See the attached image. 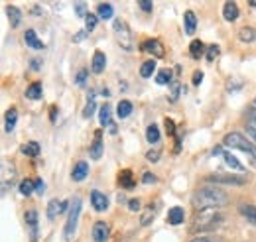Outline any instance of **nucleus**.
<instances>
[{
  "label": "nucleus",
  "instance_id": "obj_1",
  "mask_svg": "<svg viewBox=\"0 0 256 242\" xmlns=\"http://www.w3.org/2000/svg\"><path fill=\"white\" fill-rule=\"evenodd\" d=\"M228 195L224 193L221 187L217 185H205L195 189L192 195V205L197 211H205V209H219L228 203Z\"/></svg>",
  "mask_w": 256,
  "mask_h": 242
},
{
  "label": "nucleus",
  "instance_id": "obj_2",
  "mask_svg": "<svg viewBox=\"0 0 256 242\" xmlns=\"http://www.w3.org/2000/svg\"><path fill=\"white\" fill-rule=\"evenodd\" d=\"M223 222V214L217 209H205V211H197V214L193 216L192 222V232L199 234V232H209L215 230L219 224Z\"/></svg>",
  "mask_w": 256,
  "mask_h": 242
},
{
  "label": "nucleus",
  "instance_id": "obj_3",
  "mask_svg": "<svg viewBox=\"0 0 256 242\" xmlns=\"http://www.w3.org/2000/svg\"><path fill=\"white\" fill-rule=\"evenodd\" d=\"M223 144L226 148H230V150L244 152L246 158H248V162H250V166L256 168V146L250 142V138L242 136L240 132H228L223 138Z\"/></svg>",
  "mask_w": 256,
  "mask_h": 242
},
{
  "label": "nucleus",
  "instance_id": "obj_4",
  "mask_svg": "<svg viewBox=\"0 0 256 242\" xmlns=\"http://www.w3.org/2000/svg\"><path fill=\"white\" fill-rule=\"evenodd\" d=\"M209 185H232V187H242L246 185V178L240 174H211L205 178Z\"/></svg>",
  "mask_w": 256,
  "mask_h": 242
},
{
  "label": "nucleus",
  "instance_id": "obj_5",
  "mask_svg": "<svg viewBox=\"0 0 256 242\" xmlns=\"http://www.w3.org/2000/svg\"><path fill=\"white\" fill-rule=\"evenodd\" d=\"M112 30H114V36L118 40V46L126 52H132V32L128 28V24L122 20V18H114V24H112Z\"/></svg>",
  "mask_w": 256,
  "mask_h": 242
},
{
  "label": "nucleus",
  "instance_id": "obj_6",
  "mask_svg": "<svg viewBox=\"0 0 256 242\" xmlns=\"http://www.w3.org/2000/svg\"><path fill=\"white\" fill-rule=\"evenodd\" d=\"M79 214H81V197H73L71 207H69V214H67V220H65V240H71V236L75 234Z\"/></svg>",
  "mask_w": 256,
  "mask_h": 242
},
{
  "label": "nucleus",
  "instance_id": "obj_7",
  "mask_svg": "<svg viewBox=\"0 0 256 242\" xmlns=\"http://www.w3.org/2000/svg\"><path fill=\"white\" fill-rule=\"evenodd\" d=\"M142 50L148 52V54H152V58H156V60H162V58L166 56L164 44H162L160 40H146V42L142 44Z\"/></svg>",
  "mask_w": 256,
  "mask_h": 242
},
{
  "label": "nucleus",
  "instance_id": "obj_8",
  "mask_svg": "<svg viewBox=\"0 0 256 242\" xmlns=\"http://www.w3.org/2000/svg\"><path fill=\"white\" fill-rule=\"evenodd\" d=\"M91 205L98 212H104L108 209V197L100 191H91Z\"/></svg>",
  "mask_w": 256,
  "mask_h": 242
},
{
  "label": "nucleus",
  "instance_id": "obj_9",
  "mask_svg": "<svg viewBox=\"0 0 256 242\" xmlns=\"http://www.w3.org/2000/svg\"><path fill=\"white\" fill-rule=\"evenodd\" d=\"M67 209V201H62V199H52L48 203V218L54 220L56 216H60L62 212Z\"/></svg>",
  "mask_w": 256,
  "mask_h": 242
},
{
  "label": "nucleus",
  "instance_id": "obj_10",
  "mask_svg": "<svg viewBox=\"0 0 256 242\" xmlns=\"http://www.w3.org/2000/svg\"><path fill=\"white\" fill-rule=\"evenodd\" d=\"M93 240L106 242L108 240V224L104 220H96L93 224Z\"/></svg>",
  "mask_w": 256,
  "mask_h": 242
},
{
  "label": "nucleus",
  "instance_id": "obj_11",
  "mask_svg": "<svg viewBox=\"0 0 256 242\" xmlns=\"http://www.w3.org/2000/svg\"><path fill=\"white\" fill-rule=\"evenodd\" d=\"M87 176H89V164H87V162H77V164L73 166L71 180H73V182H83Z\"/></svg>",
  "mask_w": 256,
  "mask_h": 242
},
{
  "label": "nucleus",
  "instance_id": "obj_12",
  "mask_svg": "<svg viewBox=\"0 0 256 242\" xmlns=\"http://www.w3.org/2000/svg\"><path fill=\"white\" fill-rule=\"evenodd\" d=\"M118 185L122 187V189H132V187H136V180H134V174H132V170H122L120 174H118Z\"/></svg>",
  "mask_w": 256,
  "mask_h": 242
},
{
  "label": "nucleus",
  "instance_id": "obj_13",
  "mask_svg": "<svg viewBox=\"0 0 256 242\" xmlns=\"http://www.w3.org/2000/svg\"><path fill=\"white\" fill-rule=\"evenodd\" d=\"M89 154H91L93 160H100V156H102V132L100 130L95 132V140H93V144L89 148Z\"/></svg>",
  "mask_w": 256,
  "mask_h": 242
},
{
  "label": "nucleus",
  "instance_id": "obj_14",
  "mask_svg": "<svg viewBox=\"0 0 256 242\" xmlns=\"http://www.w3.org/2000/svg\"><path fill=\"white\" fill-rule=\"evenodd\" d=\"M186 220V211H184V207H172L170 211H168V222L170 224H182Z\"/></svg>",
  "mask_w": 256,
  "mask_h": 242
},
{
  "label": "nucleus",
  "instance_id": "obj_15",
  "mask_svg": "<svg viewBox=\"0 0 256 242\" xmlns=\"http://www.w3.org/2000/svg\"><path fill=\"white\" fill-rule=\"evenodd\" d=\"M238 14H240V10H238L236 2H224V6H223V18L226 20V22H234V20L238 18Z\"/></svg>",
  "mask_w": 256,
  "mask_h": 242
},
{
  "label": "nucleus",
  "instance_id": "obj_16",
  "mask_svg": "<svg viewBox=\"0 0 256 242\" xmlns=\"http://www.w3.org/2000/svg\"><path fill=\"white\" fill-rule=\"evenodd\" d=\"M104 67H106V56L100 52V50H96L95 54H93V65H91V69H93V73H102L104 71Z\"/></svg>",
  "mask_w": 256,
  "mask_h": 242
},
{
  "label": "nucleus",
  "instance_id": "obj_17",
  "mask_svg": "<svg viewBox=\"0 0 256 242\" xmlns=\"http://www.w3.org/2000/svg\"><path fill=\"white\" fill-rule=\"evenodd\" d=\"M96 16H98L100 20H110V18L114 16V8H112V4H108V2H100V4L96 6Z\"/></svg>",
  "mask_w": 256,
  "mask_h": 242
},
{
  "label": "nucleus",
  "instance_id": "obj_18",
  "mask_svg": "<svg viewBox=\"0 0 256 242\" xmlns=\"http://www.w3.org/2000/svg\"><path fill=\"white\" fill-rule=\"evenodd\" d=\"M6 14H8V20H10V28H18L20 22H22V12L16 6H6Z\"/></svg>",
  "mask_w": 256,
  "mask_h": 242
},
{
  "label": "nucleus",
  "instance_id": "obj_19",
  "mask_svg": "<svg viewBox=\"0 0 256 242\" xmlns=\"http://www.w3.org/2000/svg\"><path fill=\"white\" fill-rule=\"evenodd\" d=\"M16 122H18V110L16 108H8L6 110V116H4V128H6V132H12L14 126H16Z\"/></svg>",
  "mask_w": 256,
  "mask_h": 242
},
{
  "label": "nucleus",
  "instance_id": "obj_20",
  "mask_svg": "<svg viewBox=\"0 0 256 242\" xmlns=\"http://www.w3.org/2000/svg\"><path fill=\"white\" fill-rule=\"evenodd\" d=\"M184 28H186V34H190V36L197 28V18H195V12L193 10L186 12V16H184Z\"/></svg>",
  "mask_w": 256,
  "mask_h": 242
},
{
  "label": "nucleus",
  "instance_id": "obj_21",
  "mask_svg": "<svg viewBox=\"0 0 256 242\" xmlns=\"http://www.w3.org/2000/svg\"><path fill=\"white\" fill-rule=\"evenodd\" d=\"M24 42L32 48V50H44V44H42V40L36 36V32L34 30H26L24 34Z\"/></svg>",
  "mask_w": 256,
  "mask_h": 242
},
{
  "label": "nucleus",
  "instance_id": "obj_22",
  "mask_svg": "<svg viewBox=\"0 0 256 242\" xmlns=\"http://www.w3.org/2000/svg\"><path fill=\"white\" fill-rule=\"evenodd\" d=\"M238 40H240L242 44H252V42L256 40V30L254 28H250V26L240 28V30H238Z\"/></svg>",
  "mask_w": 256,
  "mask_h": 242
},
{
  "label": "nucleus",
  "instance_id": "obj_23",
  "mask_svg": "<svg viewBox=\"0 0 256 242\" xmlns=\"http://www.w3.org/2000/svg\"><path fill=\"white\" fill-rule=\"evenodd\" d=\"M238 212L246 218V220H250L252 224H256V207L254 205H248V203H242L240 207H238Z\"/></svg>",
  "mask_w": 256,
  "mask_h": 242
},
{
  "label": "nucleus",
  "instance_id": "obj_24",
  "mask_svg": "<svg viewBox=\"0 0 256 242\" xmlns=\"http://www.w3.org/2000/svg\"><path fill=\"white\" fill-rule=\"evenodd\" d=\"M42 94H44V91H42V83H40V81L32 83V85L26 89V98H30V100H40Z\"/></svg>",
  "mask_w": 256,
  "mask_h": 242
},
{
  "label": "nucleus",
  "instance_id": "obj_25",
  "mask_svg": "<svg viewBox=\"0 0 256 242\" xmlns=\"http://www.w3.org/2000/svg\"><path fill=\"white\" fill-rule=\"evenodd\" d=\"M203 52H205V44L201 40H193L192 44H190V56H192L193 60H199L203 56Z\"/></svg>",
  "mask_w": 256,
  "mask_h": 242
},
{
  "label": "nucleus",
  "instance_id": "obj_26",
  "mask_svg": "<svg viewBox=\"0 0 256 242\" xmlns=\"http://www.w3.org/2000/svg\"><path fill=\"white\" fill-rule=\"evenodd\" d=\"M154 71H156V60L144 61L142 67H140V75H142L144 79H150V77L154 75Z\"/></svg>",
  "mask_w": 256,
  "mask_h": 242
},
{
  "label": "nucleus",
  "instance_id": "obj_27",
  "mask_svg": "<svg viewBox=\"0 0 256 242\" xmlns=\"http://www.w3.org/2000/svg\"><path fill=\"white\" fill-rule=\"evenodd\" d=\"M95 108H96V102H95V92L91 91L89 96H87V106L83 108V118H91L95 114Z\"/></svg>",
  "mask_w": 256,
  "mask_h": 242
},
{
  "label": "nucleus",
  "instance_id": "obj_28",
  "mask_svg": "<svg viewBox=\"0 0 256 242\" xmlns=\"http://www.w3.org/2000/svg\"><path fill=\"white\" fill-rule=\"evenodd\" d=\"M22 156H28V158H36L40 154V144L38 142H26L22 148H20Z\"/></svg>",
  "mask_w": 256,
  "mask_h": 242
},
{
  "label": "nucleus",
  "instance_id": "obj_29",
  "mask_svg": "<svg viewBox=\"0 0 256 242\" xmlns=\"http://www.w3.org/2000/svg\"><path fill=\"white\" fill-rule=\"evenodd\" d=\"M116 114H118V118H126L132 114V102L130 100H120L118 104H116Z\"/></svg>",
  "mask_w": 256,
  "mask_h": 242
},
{
  "label": "nucleus",
  "instance_id": "obj_30",
  "mask_svg": "<svg viewBox=\"0 0 256 242\" xmlns=\"http://www.w3.org/2000/svg\"><path fill=\"white\" fill-rule=\"evenodd\" d=\"M223 160L228 168H232V170H236V172H242V170H244V168H242V164H240L232 154H228V152H224L223 154Z\"/></svg>",
  "mask_w": 256,
  "mask_h": 242
},
{
  "label": "nucleus",
  "instance_id": "obj_31",
  "mask_svg": "<svg viewBox=\"0 0 256 242\" xmlns=\"http://www.w3.org/2000/svg\"><path fill=\"white\" fill-rule=\"evenodd\" d=\"M146 140H148L150 144H156V142L160 140V128H158L156 124H150V126L146 128Z\"/></svg>",
  "mask_w": 256,
  "mask_h": 242
},
{
  "label": "nucleus",
  "instance_id": "obj_32",
  "mask_svg": "<svg viewBox=\"0 0 256 242\" xmlns=\"http://www.w3.org/2000/svg\"><path fill=\"white\" fill-rule=\"evenodd\" d=\"M24 216H26V224H28L30 230H32V236H36V234H38V212L28 211Z\"/></svg>",
  "mask_w": 256,
  "mask_h": 242
},
{
  "label": "nucleus",
  "instance_id": "obj_33",
  "mask_svg": "<svg viewBox=\"0 0 256 242\" xmlns=\"http://www.w3.org/2000/svg\"><path fill=\"white\" fill-rule=\"evenodd\" d=\"M98 118H100V124L102 126H110L112 120H110V106L108 104H102L100 110H98ZM112 128V126H110Z\"/></svg>",
  "mask_w": 256,
  "mask_h": 242
},
{
  "label": "nucleus",
  "instance_id": "obj_34",
  "mask_svg": "<svg viewBox=\"0 0 256 242\" xmlns=\"http://www.w3.org/2000/svg\"><path fill=\"white\" fill-rule=\"evenodd\" d=\"M32 191H36V182H32V180H24V182L20 183V193H22L24 197L32 195Z\"/></svg>",
  "mask_w": 256,
  "mask_h": 242
},
{
  "label": "nucleus",
  "instance_id": "obj_35",
  "mask_svg": "<svg viewBox=\"0 0 256 242\" xmlns=\"http://www.w3.org/2000/svg\"><path fill=\"white\" fill-rule=\"evenodd\" d=\"M170 81H172V71H170V69L158 71V77H156V83H158V85H168Z\"/></svg>",
  "mask_w": 256,
  "mask_h": 242
},
{
  "label": "nucleus",
  "instance_id": "obj_36",
  "mask_svg": "<svg viewBox=\"0 0 256 242\" xmlns=\"http://www.w3.org/2000/svg\"><path fill=\"white\" fill-rule=\"evenodd\" d=\"M96 22H98V16L96 14H87L85 18V24H87V32H93L96 28Z\"/></svg>",
  "mask_w": 256,
  "mask_h": 242
},
{
  "label": "nucleus",
  "instance_id": "obj_37",
  "mask_svg": "<svg viewBox=\"0 0 256 242\" xmlns=\"http://www.w3.org/2000/svg\"><path fill=\"white\" fill-rule=\"evenodd\" d=\"M138 6H140V10H142V12H146V14H150V12L154 10V4H152L150 0H140V2H138Z\"/></svg>",
  "mask_w": 256,
  "mask_h": 242
},
{
  "label": "nucleus",
  "instance_id": "obj_38",
  "mask_svg": "<svg viewBox=\"0 0 256 242\" xmlns=\"http://www.w3.org/2000/svg\"><path fill=\"white\" fill-rule=\"evenodd\" d=\"M166 132H168V136H176V122L172 120V118H166Z\"/></svg>",
  "mask_w": 256,
  "mask_h": 242
},
{
  "label": "nucleus",
  "instance_id": "obj_39",
  "mask_svg": "<svg viewBox=\"0 0 256 242\" xmlns=\"http://www.w3.org/2000/svg\"><path fill=\"white\" fill-rule=\"evenodd\" d=\"M190 242H221V238H217V236H195V238H192Z\"/></svg>",
  "mask_w": 256,
  "mask_h": 242
},
{
  "label": "nucleus",
  "instance_id": "obj_40",
  "mask_svg": "<svg viewBox=\"0 0 256 242\" xmlns=\"http://www.w3.org/2000/svg\"><path fill=\"white\" fill-rule=\"evenodd\" d=\"M217 56H219V48H217V46H211V48L207 50V61H213Z\"/></svg>",
  "mask_w": 256,
  "mask_h": 242
},
{
  "label": "nucleus",
  "instance_id": "obj_41",
  "mask_svg": "<svg viewBox=\"0 0 256 242\" xmlns=\"http://www.w3.org/2000/svg\"><path fill=\"white\" fill-rule=\"evenodd\" d=\"M146 160H148V162H158V160H160V152H158V150H148V152H146Z\"/></svg>",
  "mask_w": 256,
  "mask_h": 242
},
{
  "label": "nucleus",
  "instance_id": "obj_42",
  "mask_svg": "<svg viewBox=\"0 0 256 242\" xmlns=\"http://www.w3.org/2000/svg\"><path fill=\"white\" fill-rule=\"evenodd\" d=\"M246 136L250 138V142L256 146V126H250V124L246 126Z\"/></svg>",
  "mask_w": 256,
  "mask_h": 242
},
{
  "label": "nucleus",
  "instance_id": "obj_43",
  "mask_svg": "<svg viewBox=\"0 0 256 242\" xmlns=\"http://www.w3.org/2000/svg\"><path fill=\"white\" fill-rule=\"evenodd\" d=\"M152 218H154V216H152V209H148V211L142 214V218H140V224H142V226H146V224H148Z\"/></svg>",
  "mask_w": 256,
  "mask_h": 242
},
{
  "label": "nucleus",
  "instance_id": "obj_44",
  "mask_svg": "<svg viewBox=\"0 0 256 242\" xmlns=\"http://www.w3.org/2000/svg\"><path fill=\"white\" fill-rule=\"evenodd\" d=\"M128 209L130 211H140V199H128Z\"/></svg>",
  "mask_w": 256,
  "mask_h": 242
},
{
  "label": "nucleus",
  "instance_id": "obj_45",
  "mask_svg": "<svg viewBox=\"0 0 256 242\" xmlns=\"http://www.w3.org/2000/svg\"><path fill=\"white\" fill-rule=\"evenodd\" d=\"M75 10H77V16H83V18H87V10H85V4H83V2L75 4Z\"/></svg>",
  "mask_w": 256,
  "mask_h": 242
},
{
  "label": "nucleus",
  "instance_id": "obj_46",
  "mask_svg": "<svg viewBox=\"0 0 256 242\" xmlns=\"http://www.w3.org/2000/svg\"><path fill=\"white\" fill-rule=\"evenodd\" d=\"M201 81H203V71H195V73H193V85L199 87Z\"/></svg>",
  "mask_w": 256,
  "mask_h": 242
},
{
  "label": "nucleus",
  "instance_id": "obj_47",
  "mask_svg": "<svg viewBox=\"0 0 256 242\" xmlns=\"http://www.w3.org/2000/svg\"><path fill=\"white\" fill-rule=\"evenodd\" d=\"M246 116H248V120H250V126H256V106H252V108L246 112Z\"/></svg>",
  "mask_w": 256,
  "mask_h": 242
},
{
  "label": "nucleus",
  "instance_id": "obj_48",
  "mask_svg": "<svg viewBox=\"0 0 256 242\" xmlns=\"http://www.w3.org/2000/svg\"><path fill=\"white\" fill-rule=\"evenodd\" d=\"M142 182L146 183V185H148V183H156V176L148 172V174H144V178H142Z\"/></svg>",
  "mask_w": 256,
  "mask_h": 242
},
{
  "label": "nucleus",
  "instance_id": "obj_49",
  "mask_svg": "<svg viewBox=\"0 0 256 242\" xmlns=\"http://www.w3.org/2000/svg\"><path fill=\"white\" fill-rule=\"evenodd\" d=\"M85 77H87V71H85V69H81V71L77 73V83H79V85H83V83H85Z\"/></svg>",
  "mask_w": 256,
  "mask_h": 242
},
{
  "label": "nucleus",
  "instance_id": "obj_50",
  "mask_svg": "<svg viewBox=\"0 0 256 242\" xmlns=\"http://www.w3.org/2000/svg\"><path fill=\"white\" fill-rule=\"evenodd\" d=\"M36 191H38V193H44V191H46V187H44V182H42V180H36Z\"/></svg>",
  "mask_w": 256,
  "mask_h": 242
},
{
  "label": "nucleus",
  "instance_id": "obj_51",
  "mask_svg": "<svg viewBox=\"0 0 256 242\" xmlns=\"http://www.w3.org/2000/svg\"><path fill=\"white\" fill-rule=\"evenodd\" d=\"M87 34H89V32H87V30H85V32H79L77 36H73V42H81V40H83V38H85Z\"/></svg>",
  "mask_w": 256,
  "mask_h": 242
},
{
  "label": "nucleus",
  "instance_id": "obj_52",
  "mask_svg": "<svg viewBox=\"0 0 256 242\" xmlns=\"http://www.w3.org/2000/svg\"><path fill=\"white\" fill-rule=\"evenodd\" d=\"M56 114H58V108H56V104H54V106H52V114H50L52 120H56Z\"/></svg>",
  "mask_w": 256,
  "mask_h": 242
},
{
  "label": "nucleus",
  "instance_id": "obj_53",
  "mask_svg": "<svg viewBox=\"0 0 256 242\" xmlns=\"http://www.w3.org/2000/svg\"><path fill=\"white\" fill-rule=\"evenodd\" d=\"M32 69H40V61H38V60L32 61Z\"/></svg>",
  "mask_w": 256,
  "mask_h": 242
},
{
  "label": "nucleus",
  "instance_id": "obj_54",
  "mask_svg": "<svg viewBox=\"0 0 256 242\" xmlns=\"http://www.w3.org/2000/svg\"><path fill=\"white\" fill-rule=\"evenodd\" d=\"M248 4H250L252 8H256V0H252V2H248Z\"/></svg>",
  "mask_w": 256,
  "mask_h": 242
},
{
  "label": "nucleus",
  "instance_id": "obj_55",
  "mask_svg": "<svg viewBox=\"0 0 256 242\" xmlns=\"http://www.w3.org/2000/svg\"><path fill=\"white\" fill-rule=\"evenodd\" d=\"M254 104H256V98H254Z\"/></svg>",
  "mask_w": 256,
  "mask_h": 242
}]
</instances>
